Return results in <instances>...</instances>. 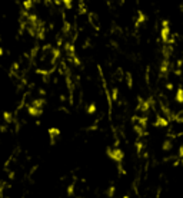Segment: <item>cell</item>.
<instances>
[{
	"label": "cell",
	"mask_w": 183,
	"mask_h": 198,
	"mask_svg": "<svg viewBox=\"0 0 183 198\" xmlns=\"http://www.w3.org/2000/svg\"><path fill=\"white\" fill-rule=\"evenodd\" d=\"M114 190H116V188H114V187H113V185H112L110 188H109V191H107V195H109V197H113V195H114Z\"/></svg>",
	"instance_id": "cell-1"
},
{
	"label": "cell",
	"mask_w": 183,
	"mask_h": 198,
	"mask_svg": "<svg viewBox=\"0 0 183 198\" xmlns=\"http://www.w3.org/2000/svg\"><path fill=\"white\" fill-rule=\"evenodd\" d=\"M123 198H129V197H128V195H125V197H123Z\"/></svg>",
	"instance_id": "cell-2"
}]
</instances>
